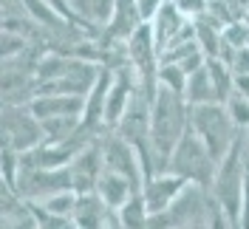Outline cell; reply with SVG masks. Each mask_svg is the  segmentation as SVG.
Listing matches in <instances>:
<instances>
[{
  "instance_id": "obj_1",
  "label": "cell",
  "mask_w": 249,
  "mask_h": 229,
  "mask_svg": "<svg viewBox=\"0 0 249 229\" xmlns=\"http://www.w3.org/2000/svg\"><path fill=\"white\" fill-rule=\"evenodd\" d=\"M190 127V102L184 93L159 85L150 99V139H153V150L159 170H167L176 144Z\"/></svg>"
},
{
  "instance_id": "obj_2",
  "label": "cell",
  "mask_w": 249,
  "mask_h": 229,
  "mask_svg": "<svg viewBox=\"0 0 249 229\" xmlns=\"http://www.w3.org/2000/svg\"><path fill=\"white\" fill-rule=\"evenodd\" d=\"M147 227H230L213 187L187 184L167 212H153Z\"/></svg>"
},
{
  "instance_id": "obj_3",
  "label": "cell",
  "mask_w": 249,
  "mask_h": 229,
  "mask_svg": "<svg viewBox=\"0 0 249 229\" xmlns=\"http://www.w3.org/2000/svg\"><path fill=\"white\" fill-rule=\"evenodd\" d=\"M244 173H247V144H244V133L232 144V150L227 153L215 170V181H213V193H215L221 210L227 215L230 227H241V207H244Z\"/></svg>"
},
{
  "instance_id": "obj_4",
  "label": "cell",
  "mask_w": 249,
  "mask_h": 229,
  "mask_svg": "<svg viewBox=\"0 0 249 229\" xmlns=\"http://www.w3.org/2000/svg\"><path fill=\"white\" fill-rule=\"evenodd\" d=\"M190 127L201 136L207 150L221 161L227 153L232 150V144L241 139V127L232 122L230 110L224 102H204V105H190Z\"/></svg>"
},
{
  "instance_id": "obj_5",
  "label": "cell",
  "mask_w": 249,
  "mask_h": 229,
  "mask_svg": "<svg viewBox=\"0 0 249 229\" xmlns=\"http://www.w3.org/2000/svg\"><path fill=\"white\" fill-rule=\"evenodd\" d=\"M167 170L184 176L187 181H193V184L213 187L218 161H215V156L207 150V144L201 141V136H198L193 127H187V133L181 136V141L176 144L170 161H167Z\"/></svg>"
},
{
  "instance_id": "obj_6",
  "label": "cell",
  "mask_w": 249,
  "mask_h": 229,
  "mask_svg": "<svg viewBox=\"0 0 249 229\" xmlns=\"http://www.w3.org/2000/svg\"><path fill=\"white\" fill-rule=\"evenodd\" d=\"M40 141H46V127L31 105H3V144L26 153Z\"/></svg>"
},
{
  "instance_id": "obj_7",
  "label": "cell",
  "mask_w": 249,
  "mask_h": 229,
  "mask_svg": "<svg viewBox=\"0 0 249 229\" xmlns=\"http://www.w3.org/2000/svg\"><path fill=\"white\" fill-rule=\"evenodd\" d=\"M60 190H74V173L71 167H26L17 178V195L26 201L48 198Z\"/></svg>"
},
{
  "instance_id": "obj_8",
  "label": "cell",
  "mask_w": 249,
  "mask_h": 229,
  "mask_svg": "<svg viewBox=\"0 0 249 229\" xmlns=\"http://www.w3.org/2000/svg\"><path fill=\"white\" fill-rule=\"evenodd\" d=\"M102 153H105V170L127 176L136 187L144 184V170H142V159H139V153H136V147L124 136H119L113 127H105Z\"/></svg>"
},
{
  "instance_id": "obj_9",
  "label": "cell",
  "mask_w": 249,
  "mask_h": 229,
  "mask_svg": "<svg viewBox=\"0 0 249 229\" xmlns=\"http://www.w3.org/2000/svg\"><path fill=\"white\" fill-rule=\"evenodd\" d=\"M74 173V190L77 193H93L99 176L105 173V153H102V136H91L77 150L74 161L68 164Z\"/></svg>"
},
{
  "instance_id": "obj_10",
  "label": "cell",
  "mask_w": 249,
  "mask_h": 229,
  "mask_svg": "<svg viewBox=\"0 0 249 229\" xmlns=\"http://www.w3.org/2000/svg\"><path fill=\"white\" fill-rule=\"evenodd\" d=\"M187 178L173 173V170H159L150 178H144L142 184V193H144V201H147V210L153 212H167L173 207V201L181 195V190L187 187Z\"/></svg>"
},
{
  "instance_id": "obj_11",
  "label": "cell",
  "mask_w": 249,
  "mask_h": 229,
  "mask_svg": "<svg viewBox=\"0 0 249 229\" xmlns=\"http://www.w3.org/2000/svg\"><path fill=\"white\" fill-rule=\"evenodd\" d=\"M150 26H153V37H156V46H159V54L170 46L173 40H178V37L196 31L193 20H187V17L178 12V6H176L173 0H164V3H161V9L150 17Z\"/></svg>"
},
{
  "instance_id": "obj_12",
  "label": "cell",
  "mask_w": 249,
  "mask_h": 229,
  "mask_svg": "<svg viewBox=\"0 0 249 229\" xmlns=\"http://www.w3.org/2000/svg\"><path fill=\"white\" fill-rule=\"evenodd\" d=\"M74 224L79 229H99V227H122L119 210L108 207L99 198V193H79L77 207H74Z\"/></svg>"
},
{
  "instance_id": "obj_13",
  "label": "cell",
  "mask_w": 249,
  "mask_h": 229,
  "mask_svg": "<svg viewBox=\"0 0 249 229\" xmlns=\"http://www.w3.org/2000/svg\"><path fill=\"white\" fill-rule=\"evenodd\" d=\"M142 23H144V17H142L139 0H113L110 20L105 23L99 40L102 43H124Z\"/></svg>"
},
{
  "instance_id": "obj_14",
  "label": "cell",
  "mask_w": 249,
  "mask_h": 229,
  "mask_svg": "<svg viewBox=\"0 0 249 229\" xmlns=\"http://www.w3.org/2000/svg\"><path fill=\"white\" fill-rule=\"evenodd\" d=\"M110 85H113V68L102 65L96 82L91 85V91L85 93V110H82V124L91 133H96L99 127H105V105H108Z\"/></svg>"
},
{
  "instance_id": "obj_15",
  "label": "cell",
  "mask_w": 249,
  "mask_h": 229,
  "mask_svg": "<svg viewBox=\"0 0 249 229\" xmlns=\"http://www.w3.org/2000/svg\"><path fill=\"white\" fill-rule=\"evenodd\" d=\"M29 105L40 119H51V116H82L85 96H77V93H37Z\"/></svg>"
},
{
  "instance_id": "obj_16",
  "label": "cell",
  "mask_w": 249,
  "mask_h": 229,
  "mask_svg": "<svg viewBox=\"0 0 249 229\" xmlns=\"http://www.w3.org/2000/svg\"><path fill=\"white\" fill-rule=\"evenodd\" d=\"M136 190H142V187H136L127 176L113 173V170H105V173L99 176V181H96V193H99V198L105 201L108 207H113V210H119V207H122Z\"/></svg>"
},
{
  "instance_id": "obj_17",
  "label": "cell",
  "mask_w": 249,
  "mask_h": 229,
  "mask_svg": "<svg viewBox=\"0 0 249 229\" xmlns=\"http://www.w3.org/2000/svg\"><path fill=\"white\" fill-rule=\"evenodd\" d=\"M184 99L190 105H204V102H218L215 99V88L210 79V68L204 62L198 71L187 74V88H184Z\"/></svg>"
},
{
  "instance_id": "obj_18",
  "label": "cell",
  "mask_w": 249,
  "mask_h": 229,
  "mask_svg": "<svg viewBox=\"0 0 249 229\" xmlns=\"http://www.w3.org/2000/svg\"><path fill=\"white\" fill-rule=\"evenodd\" d=\"M207 68H210V79H213V88H215V99L218 102H227L235 91L232 68L221 60V57H207Z\"/></svg>"
},
{
  "instance_id": "obj_19",
  "label": "cell",
  "mask_w": 249,
  "mask_h": 229,
  "mask_svg": "<svg viewBox=\"0 0 249 229\" xmlns=\"http://www.w3.org/2000/svg\"><path fill=\"white\" fill-rule=\"evenodd\" d=\"M147 218H150V210H147L144 193L136 190V193L119 207V221H122V227H127V229H142V227H147Z\"/></svg>"
},
{
  "instance_id": "obj_20",
  "label": "cell",
  "mask_w": 249,
  "mask_h": 229,
  "mask_svg": "<svg viewBox=\"0 0 249 229\" xmlns=\"http://www.w3.org/2000/svg\"><path fill=\"white\" fill-rule=\"evenodd\" d=\"M29 207H31L34 221H37V227H40V229H71V227H77V224H74V218L48 212V210H43V207H40V204H34V201H29Z\"/></svg>"
},
{
  "instance_id": "obj_21",
  "label": "cell",
  "mask_w": 249,
  "mask_h": 229,
  "mask_svg": "<svg viewBox=\"0 0 249 229\" xmlns=\"http://www.w3.org/2000/svg\"><path fill=\"white\" fill-rule=\"evenodd\" d=\"M159 85H164V88H173V91L184 93L187 74L181 71V65H176V62H161V65H159Z\"/></svg>"
},
{
  "instance_id": "obj_22",
  "label": "cell",
  "mask_w": 249,
  "mask_h": 229,
  "mask_svg": "<svg viewBox=\"0 0 249 229\" xmlns=\"http://www.w3.org/2000/svg\"><path fill=\"white\" fill-rule=\"evenodd\" d=\"M227 110H230V116H232V122L241 127V130H249V99L244 93L232 91V96L224 102Z\"/></svg>"
},
{
  "instance_id": "obj_23",
  "label": "cell",
  "mask_w": 249,
  "mask_h": 229,
  "mask_svg": "<svg viewBox=\"0 0 249 229\" xmlns=\"http://www.w3.org/2000/svg\"><path fill=\"white\" fill-rule=\"evenodd\" d=\"M227 65L232 68V74H249V46H241V48H235L232 54L227 57Z\"/></svg>"
},
{
  "instance_id": "obj_24",
  "label": "cell",
  "mask_w": 249,
  "mask_h": 229,
  "mask_svg": "<svg viewBox=\"0 0 249 229\" xmlns=\"http://www.w3.org/2000/svg\"><path fill=\"white\" fill-rule=\"evenodd\" d=\"M176 6H178V12L187 17V20H196V17H201L207 12V6H210V0H173Z\"/></svg>"
},
{
  "instance_id": "obj_25",
  "label": "cell",
  "mask_w": 249,
  "mask_h": 229,
  "mask_svg": "<svg viewBox=\"0 0 249 229\" xmlns=\"http://www.w3.org/2000/svg\"><path fill=\"white\" fill-rule=\"evenodd\" d=\"M247 144V141H244ZM241 227L249 229V150H247V173H244V207H241Z\"/></svg>"
},
{
  "instance_id": "obj_26",
  "label": "cell",
  "mask_w": 249,
  "mask_h": 229,
  "mask_svg": "<svg viewBox=\"0 0 249 229\" xmlns=\"http://www.w3.org/2000/svg\"><path fill=\"white\" fill-rule=\"evenodd\" d=\"M235 91L244 93V96L249 99V74H238L235 76Z\"/></svg>"
},
{
  "instance_id": "obj_27",
  "label": "cell",
  "mask_w": 249,
  "mask_h": 229,
  "mask_svg": "<svg viewBox=\"0 0 249 229\" xmlns=\"http://www.w3.org/2000/svg\"><path fill=\"white\" fill-rule=\"evenodd\" d=\"M238 6H241V12H244V17H247V12H249V0H238Z\"/></svg>"
},
{
  "instance_id": "obj_28",
  "label": "cell",
  "mask_w": 249,
  "mask_h": 229,
  "mask_svg": "<svg viewBox=\"0 0 249 229\" xmlns=\"http://www.w3.org/2000/svg\"><path fill=\"white\" fill-rule=\"evenodd\" d=\"M244 141H247V150H249V130H244Z\"/></svg>"
},
{
  "instance_id": "obj_29",
  "label": "cell",
  "mask_w": 249,
  "mask_h": 229,
  "mask_svg": "<svg viewBox=\"0 0 249 229\" xmlns=\"http://www.w3.org/2000/svg\"><path fill=\"white\" fill-rule=\"evenodd\" d=\"M244 20H247V26H249V12H247V17H244Z\"/></svg>"
}]
</instances>
